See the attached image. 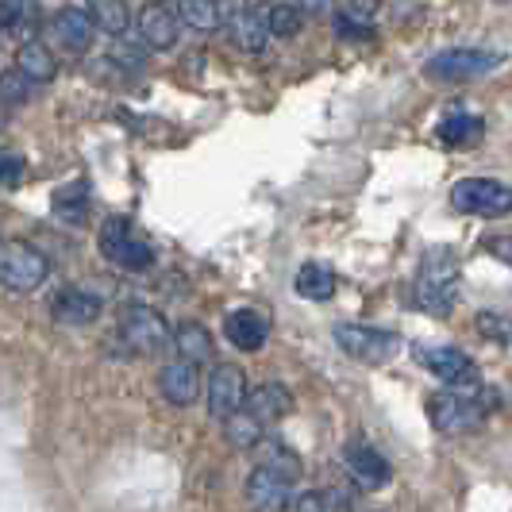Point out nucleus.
Listing matches in <instances>:
<instances>
[{
	"instance_id": "473e14b6",
	"label": "nucleus",
	"mask_w": 512,
	"mask_h": 512,
	"mask_svg": "<svg viewBox=\"0 0 512 512\" xmlns=\"http://www.w3.org/2000/svg\"><path fill=\"white\" fill-rule=\"evenodd\" d=\"M27 97H31V81L24 74H16V70L0 74V104H24Z\"/></svg>"
},
{
	"instance_id": "79ce46f5",
	"label": "nucleus",
	"mask_w": 512,
	"mask_h": 512,
	"mask_svg": "<svg viewBox=\"0 0 512 512\" xmlns=\"http://www.w3.org/2000/svg\"><path fill=\"white\" fill-rule=\"evenodd\" d=\"M158 4H162V0H158Z\"/></svg>"
},
{
	"instance_id": "a19ab883",
	"label": "nucleus",
	"mask_w": 512,
	"mask_h": 512,
	"mask_svg": "<svg viewBox=\"0 0 512 512\" xmlns=\"http://www.w3.org/2000/svg\"><path fill=\"white\" fill-rule=\"evenodd\" d=\"M216 4H228V0H216Z\"/></svg>"
},
{
	"instance_id": "f257e3e1",
	"label": "nucleus",
	"mask_w": 512,
	"mask_h": 512,
	"mask_svg": "<svg viewBox=\"0 0 512 512\" xmlns=\"http://www.w3.org/2000/svg\"><path fill=\"white\" fill-rule=\"evenodd\" d=\"M412 301L432 316H447L455 308V301H459V258L447 247H436L424 255L416 285H412Z\"/></svg>"
},
{
	"instance_id": "ddd939ff",
	"label": "nucleus",
	"mask_w": 512,
	"mask_h": 512,
	"mask_svg": "<svg viewBox=\"0 0 512 512\" xmlns=\"http://www.w3.org/2000/svg\"><path fill=\"white\" fill-rule=\"evenodd\" d=\"M243 416H251L258 428H266V424H278L282 416L293 412V397H289V389L278 382H266L258 385L255 393H247V401H243Z\"/></svg>"
},
{
	"instance_id": "72a5a7b5",
	"label": "nucleus",
	"mask_w": 512,
	"mask_h": 512,
	"mask_svg": "<svg viewBox=\"0 0 512 512\" xmlns=\"http://www.w3.org/2000/svg\"><path fill=\"white\" fill-rule=\"evenodd\" d=\"M478 332L497 343H512V320L501 312H478Z\"/></svg>"
},
{
	"instance_id": "f8f14e48",
	"label": "nucleus",
	"mask_w": 512,
	"mask_h": 512,
	"mask_svg": "<svg viewBox=\"0 0 512 512\" xmlns=\"http://www.w3.org/2000/svg\"><path fill=\"white\" fill-rule=\"evenodd\" d=\"M247 501L255 512H289L293 509V486L278 474L255 466L247 478Z\"/></svg>"
},
{
	"instance_id": "5701e85b",
	"label": "nucleus",
	"mask_w": 512,
	"mask_h": 512,
	"mask_svg": "<svg viewBox=\"0 0 512 512\" xmlns=\"http://www.w3.org/2000/svg\"><path fill=\"white\" fill-rule=\"evenodd\" d=\"M293 289L305 297V301H332L335 297V270L328 262H305L297 270V282Z\"/></svg>"
},
{
	"instance_id": "b1692460",
	"label": "nucleus",
	"mask_w": 512,
	"mask_h": 512,
	"mask_svg": "<svg viewBox=\"0 0 512 512\" xmlns=\"http://www.w3.org/2000/svg\"><path fill=\"white\" fill-rule=\"evenodd\" d=\"M54 216H58L62 224L81 228L85 216H89V185L77 178V181H70V185H62V189H54Z\"/></svg>"
},
{
	"instance_id": "2eb2a0df",
	"label": "nucleus",
	"mask_w": 512,
	"mask_h": 512,
	"mask_svg": "<svg viewBox=\"0 0 512 512\" xmlns=\"http://www.w3.org/2000/svg\"><path fill=\"white\" fill-rule=\"evenodd\" d=\"M158 389H162V397L170 401V405H193L197 401V393H201V370L193 366V362H170V366H162V374H158Z\"/></svg>"
},
{
	"instance_id": "6ab92c4d",
	"label": "nucleus",
	"mask_w": 512,
	"mask_h": 512,
	"mask_svg": "<svg viewBox=\"0 0 512 512\" xmlns=\"http://www.w3.org/2000/svg\"><path fill=\"white\" fill-rule=\"evenodd\" d=\"M228 31L231 39H235V47L239 51H251L258 54L262 47H266V39H270V27H266V16L258 12V8H235L228 16Z\"/></svg>"
},
{
	"instance_id": "4468645a",
	"label": "nucleus",
	"mask_w": 512,
	"mask_h": 512,
	"mask_svg": "<svg viewBox=\"0 0 512 512\" xmlns=\"http://www.w3.org/2000/svg\"><path fill=\"white\" fill-rule=\"evenodd\" d=\"M224 335H228L231 347H239V351H258L270 339V320L258 308H235L224 320Z\"/></svg>"
},
{
	"instance_id": "bb28decb",
	"label": "nucleus",
	"mask_w": 512,
	"mask_h": 512,
	"mask_svg": "<svg viewBox=\"0 0 512 512\" xmlns=\"http://www.w3.org/2000/svg\"><path fill=\"white\" fill-rule=\"evenodd\" d=\"M174 343H178V355L181 362H193V366H201V362L212 359V335H208V328H201V324H181L178 335H174Z\"/></svg>"
},
{
	"instance_id": "20e7f679",
	"label": "nucleus",
	"mask_w": 512,
	"mask_h": 512,
	"mask_svg": "<svg viewBox=\"0 0 512 512\" xmlns=\"http://www.w3.org/2000/svg\"><path fill=\"white\" fill-rule=\"evenodd\" d=\"M451 208L466 212V216L501 220L512 212V189L497 178H462L451 189Z\"/></svg>"
},
{
	"instance_id": "ea45409f",
	"label": "nucleus",
	"mask_w": 512,
	"mask_h": 512,
	"mask_svg": "<svg viewBox=\"0 0 512 512\" xmlns=\"http://www.w3.org/2000/svg\"><path fill=\"white\" fill-rule=\"evenodd\" d=\"M0 124H4V104H0Z\"/></svg>"
},
{
	"instance_id": "4be33fe9",
	"label": "nucleus",
	"mask_w": 512,
	"mask_h": 512,
	"mask_svg": "<svg viewBox=\"0 0 512 512\" xmlns=\"http://www.w3.org/2000/svg\"><path fill=\"white\" fill-rule=\"evenodd\" d=\"M439 143L451 147V151H462V147H478L482 135H486V120L482 116H470V112H455L439 124Z\"/></svg>"
},
{
	"instance_id": "7c9ffc66",
	"label": "nucleus",
	"mask_w": 512,
	"mask_h": 512,
	"mask_svg": "<svg viewBox=\"0 0 512 512\" xmlns=\"http://www.w3.org/2000/svg\"><path fill=\"white\" fill-rule=\"evenodd\" d=\"M228 439L235 447H243V451H251L258 439H262V428H258L251 416H243V412H235L228 420Z\"/></svg>"
},
{
	"instance_id": "c9c22d12",
	"label": "nucleus",
	"mask_w": 512,
	"mask_h": 512,
	"mask_svg": "<svg viewBox=\"0 0 512 512\" xmlns=\"http://www.w3.org/2000/svg\"><path fill=\"white\" fill-rule=\"evenodd\" d=\"M486 251L493 258H501V262H509V266H512V235H505V239H501V235H489Z\"/></svg>"
},
{
	"instance_id": "0eeeda50",
	"label": "nucleus",
	"mask_w": 512,
	"mask_h": 512,
	"mask_svg": "<svg viewBox=\"0 0 512 512\" xmlns=\"http://www.w3.org/2000/svg\"><path fill=\"white\" fill-rule=\"evenodd\" d=\"M428 416H432V424H436L439 432L462 436V432L482 428L486 405L478 401V393L470 397V393H451V389H443L436 397H428Z\"/></svg>"
},
{
	"instance_id": "2f4dec72",
	"label": "nucleus",
	"mask_w": 512,
	"mask_h": 512,
	"mask_svg": "<svg viewBox=\"0 0 512 512\" xmlns=\"http://www.w3.org/2000/svg\"><path fill=\"white\" fill-rule=\"evenodd\" d=\"M24 181V154L0 147V193L4 189H16Z\"/></svg>"
},
{
	"instance_id": "412c9836",
	"label": "nucleus",
	"mask_w": 512,
	"mask_h": 512,
	"mask_svg": "<svg viewBox=\"0 0 512 512\" xmlns=\"http://www.w3.org/2000/svg\"><path fill=\"white\" fill-rule=\"evenodd\" d=\"M255 455H258V466H262V470H270V474L285 478L289 486H297V482H301V474H305L301 459H297L285 443H278V439H258Z\"/></svg>"
},
{
	"instance_id": "a878e982",
	"label": "nucleus",
	"mask_w": 512,
	"mask_h": 512,
	"mask_svg": "<svg viewBox=\"0 0 512 512\" xmlns=\"http://www.w3.org/2000/svg\"><path fill=\"white\" fill-rule=\"evenodd\" d=\"M178 24H189L197 31H216L224 24V4L216 0H178Z\"/></svg>"
},
{
	"instance_id": "f704fd0d",
	"label": "nucleus",
	"mask_w": 512,
	"mask_h": 512,
	"mask_svg": "<svg viewBox=\"0 0 512 512\" xmlns=\"http://www.w3.org/2000/svg\"><path fill=\"white\" fill-rule=\"evenodd\" d=\"M335 31H339V39H355V43H366V39H374V27L359 20V16H351V12H343V16H335Z\"/></svg>"
},
{
	"instance_id": "393cba45",
	"label": "nucleus",
	"mask_w": 512,
	"mask_h": 512,
	"mask_svg": "<svg viewBox=\"0 0 512 512\" xmlns=\"http://www.w3.org/2000/svg\"><path fill=\"white\" fill-rule=\"evenodd\" d=\"M54 70H58V62H54V54L43 47V43H20L16 47V74H24L27 81H51Z\"/></svg>"
},
{
	"instance_id": "9b49d317",
	"label": "nucleus",
	"mask_w": 512,
	"mask_h": 512,
	"mask_svg": "<svg viewBox=\"0 0 512 512\" xmlns=\"http://www.w3.org/2000/svg\"><path fill=\"white\" fill-rule=\"evenodd\" d=\"M343 462H347V470H351L355 486L366 489V493L385 489L389 486V478H393V466H389V462H385L370 443H362V439H351V443L343 447Z\"/></svg>"
},
{
	"instance_id": "aec40b11",
	"label": "nucleus",
	"mask_w": 512,
	"mask_h": 512,
	"mask_svg": "<svg viewBox=\"0 0 512 512\" xmlns=\"http://www.w3.org/2000/svg\"><path fill=\"white\" fill-rule=\"evenodd\" d=\"M0 31L31 43L39 31V0H0Z\"/></svg>"
},
{
	"instance_id": "6e6552de",
	"label": "nucleus",
	"mask_w": 512,
	"mask_h": 512,
	"mask_svg": "<svg viewBox=\"0 0 512 512\" xmlns=\"http://www.w3.org/2000/svg\"><path fill=\"white\" fill-rule=\"evenodd\" d=\"M120 335L135 355H162L170 343V328L162 320V312L151 305H128L120 312Z\"/></svg>"
},
{
	"instance_id": "1a4fd4ad",
	"label": "nucleus",
	"mask_w": 512,
	"mask_h": 512,
	"mask_svg": "<svg viewBox=\"0 0 512 512\" xmlns=\"http://www.w3.org/2000/svg\"><path fill=\"white\" fill-rule=\"evenodd\" d=\"M420 362H424L451 393H470V397L482 393L478 366L470 362V355H462L459 347H420Z\"/></svg>"
},
{
	"instance_id": "c85d7f7f",
	"label": "nucleus",
	"mask_w": 512,
	"mask_h": 512,
	"mask_svg": "<svg viewBox=\"0 0 512 512\" xmlns=\"http://www.w3.org/2000/svg\"><path fill=\"white\" fill-rule=\"evenodd\" d=\"M293 512H351V497L343 489H312L293 501Z\"/></svg>"
},
{
	"instance_id": "58836bf2",
	"label": "nucleus",
	"mask_w": 512,
	"mask_h": 512,
	"mask_svg": "<svg viewBox=\"0 0 512 512\" xmlns=\"http://www.w3.org/2000/svg\"><path fill=\"white\" fill-rule=\"evenodd\" d=\"M243 4H247V8H255V4H266V0H243Z\"/></svg>"
},
{
	"instance_id": "c756f323",
	"label": "nucleus",
	"mask_w": 512,
	"mask_h": 512,
	"mask_svg": "<svg viewBox=\"0 0 512 512\" xmlns=\"http://www.w3.org/2000/svg\"><path fill=\"white\" fill-rule=\"evenodd\" d=\"M305 24V12L297 8V0H278L274 8H270V16H266V27H270V35H278V39H293L297 31Z\"/></svg>"
},
{
	"instance_id": "4c0bfd02",
	"label": "nucleus",
	"mask_w": 512,
	"mask_h": 512,
	"mask_svg": "<svg viewBox=\"0 0 512 512\" xmlns=\"http://www.w3.org/2000/svg\"><path fill=\"white\" fill-rule=\"evenodd\" d=\"M378 4H382V0H351L355 16H374V12H378Z\"/></svg>"
},
{
	"instance_id": "9d476101",
	"label": "nucleus",
	"mask_w": 512,
	"mask_h": 512,
	"mask_svg": "<svg viewBox=\"0 0 512 512\" xmlns=\"http://www.w3.org/2000/svg\"><path fill=\"white\" fill-rule=\"evenodd\" d=\"M243 401H247V374L235 362H220L208 378V412L228 424L243 409Z\"/></svg>"
},
{
	"instance_id": "39448f33",
	"label": "nucleus",
	"mask_w": 512,
	"mask_h": 512,
	"mask_svg": "<svg viewBox=\"0 0 512 512\" xmlns=\"http://www.w3.org/2000/svg\"><path fill=\"white\" fill-rule=\"evenodd\" d=\"M505 62V54L482 51V47H455V51H439L424 62V74L432 81H474V77L493 74Z\"/></svg>"
},
{
	"instance_id": "cd10ccee",
	"label": "nucleus",
	"mask_w": 512,
	"mask_h": 512,
	"mask_svg": "<svg viewBox=\"0 0 512 512\" xmlns=\"http://www.w3.org/2000/svg\"><path fill=\"white\" fill-rule=\"evenodd\" d=\"M89 4V20L108 31V35H124L131 24V12H128V0H85Z\"/></svg>"
},
{
	"instance_id": "423d86ee",
	"label": "nucleus",
	"mask_w": 512,
	"mask_h": 512,
	"mask_svg": "<svg viewBox=\"0 0 512 512\" xmlns=\"http://www.w3.org/2000/svg\"><path fill=\"white\" fill-rule=\"evenodd\" d=\"M335 343L343 347V355L366 362V366H382L401 355V335L366 328V324H335Z\"/></svg>"
},
{
	"instance_id": "7ed1b4c3",
	"label": "nucleus",
	"mask_w": 512,
	"mask_h": 512,
	"mask_svg": "<svg viewBox=\"0 0 512 512\" xmlns=\"http://www.w3.org/2000/svg\"><path fill=\"white\" fill-rule=\"evenodd\" d=\"M101 255L108 258L112 266L131 270V274L151 270L154 266V247L143 235H135L131 220H124V216H112V220L101 224Z\"/></svg>"
},
{
	"instance_id": "a211bd4d",
	"label": "nucleus",
	"mask_w": 512,
	"mask_h": 512,
	"mask_svg": "<svg viewBox=\"0 0 512 512\" xmlns=\"http://www.w3.org/2000/svg\"><path fill=\"white\" fill-rule=\"evenodd\" d=\"M54 39L62 43V51L70 54H81L89 51V43H93V20L85 16V8H62L58 16H54Z\"/></svg>"
},
{
	"instance_id": "e433bc0d",
	"label": "nucleus",
	"mask_w": 512,
	"mask_h": 512,
	"mask_svg": "<svg viewBox=\"0 0 512 512\" xmlns=\"http://www.w3.org/2000/svg\"><path fill=\"white\" fill-rule=\"evenodd\" d=\"M297 8H301V12H316V16H320V12H328V8H332V0H297Z\"/></svg>"
},
{
	"instance_id": "dca6fc26",
	"label": "nucleus",
	"mask_w": 512,
	"mask_h": 512,
	"mask_svg": "<svg viewBox=\"0 0 512 512\" xmlns=\"http://www.w3.org/2000/svg\"><path fill=\"white\" fill-rule=\"evenodd\" d=\"M139 35H143V43H147L151 51H170V47L178 43V16H174L166 4L151 0V4L139 12Z\"/></svg>"
},
{
	"instance_id": "f3484780",
	"label": "nucleus",
	"mask_w": 512,
	"mask_h": 512,
	"mask_svg": "<svg viewBox=\"0 0 512 512\" xmlns=\"http://www.w3.org/2000/svg\"><path fill=\"white\" fill-rule=\"evenodd\" d=\"M101 297L97 293H85V289H62L51 301V312L58 324H70V328H85L101 316Z\"/></svg>"
},
{
	"instance_id": "f03ea898",
	"label": "nucleus",
	"mask_w": 512,
	"mask_h": 512,
	"mask_svg": "<svg viewBox=\"0 0 512 512\" xmlns=\"http://www.w3.org/2000/svg\"><path fill=\"white\" fill-rule=\"evenodd\" d=\"M47 274H51V262L39 247H31L24 239H0V282L8 289L31 293L47 282Z\"/></svg>"
}]
</instances>
